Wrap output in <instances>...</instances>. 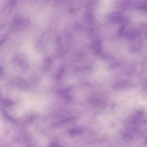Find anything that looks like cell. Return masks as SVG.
Segmentation results:
<instances>
[{
    "label": "cell",
    "instance_id": "cell-1",
    "mask_svg": "<svg viewBox=\"0 0 147 147\" xmlns=\"http://www.w3.org/2000/svg\"><path fill=\"white\" fill-rule=\"evenodd\" d=\"M128 123L130 128L136 129L139 126L146 124V120L144 114L142 112H139L130 117Z\"/></svg>",
    "mask_w": 147,
    "mask_h": 147
},
{
    "label": "cell",
    "instance_id": "cell-2",
    "mask_svg": "<svg viewBox=\"0 0 147 147\" xmlns=\"http://www.w3.org/2000/svg\"><path fill=\"white\" fill-rule=\"evenodd\" d=\"M55 44L57 48V54L59 57L63 56L65 53L66 49L61 37L59 35L57 36Z\"/></svg>",
    "mask_w": 147,
    "mask_h": 147
},
{
    "label": "cell",
    "instance_id": "cell-3",
    "mask_svg": "<svg viewBox=\"0 0 147 147\" xmlns=\"http://www.w3.org/2000/svg\"><path fill=\"white\" fill-rule=\"evenodd\" d=\"M83 131V129L79 127L74 128L68 130V133L69 135L71 136H74L80 134Z\"/></svg>",
    "mask_w": 147,
    "mask_h": 147
},
{
    "label": "cell",
    "instance_id": "cell-4",
    "mask_svg": "<svg viewBox=\"0 0 147 147\" xmlns=\"http://www.w3.org/2000/svg\"><path fill=\"white\" fill-rule=\"evenodd\" d=\"M74 28L76 31H78L80 29V25L78 23L75 22L74 24Z\"/></svg>",
    "mask_w": 147,
    "mask_h": 147
},
{
    "label": "cell",
    "instance_id": "cell-5",
    "mask_svg": "<svg viewBox=\"0 0 147 147\" xmlns=\"http://www.w3.org/2000/svg\"><path fill=\"white\" fill-rule=\"evenodd\" d=\"M48 147H61L60 146L56 143H52L49 145Z\"/></svg>",
    "mask_w": 147,
    "mask_h": 147
},
{
    "label": "cell",
    "instance_id": "cell-6",
    "mask_svg": "<svg viewBox=\"0 0 147 147\" xmlns=\"http://www.w3.org/2000/svg\"><path fill=\"white\" fill-rule=\"evenodd\" d=\"M76 10L74 8H71L69 11V12L71 14H74L75 13Z\"/></svg>",
    "mask_w": 147,
    "mask_h": 147
}]
</instances>
